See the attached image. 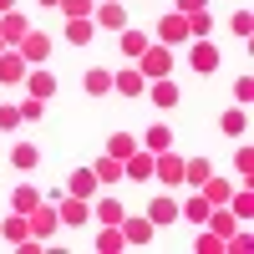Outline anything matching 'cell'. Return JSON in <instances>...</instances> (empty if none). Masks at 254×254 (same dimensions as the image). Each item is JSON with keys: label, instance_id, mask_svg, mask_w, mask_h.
Segmentation results:
<instances>
[{"label": "cell", "instance_id": "obj_44", "mask_svg": "<svg viewBox=\"0 0 254 254\" xmlns=\"http://www.w3.org/2000/svg\"><path fill=\"white\" fill-rule=\"evenodd\" d=\"M5 10H15V0H0V15H5Z\"/></svg>", "mask_w": 254, "mask_h": 254}, {"label": "cell", "instance_id": "obj_46", "mask_svg": "<svg viewBox=\"0 0 254 254\" xmlns=\"http://www.w3.org/2000/svg\"><path fill=\"white\" fill-rule=\"evenodd\" d=\"M0 51H5V41H0Z\"/></svg>", "mask_w": 254, "mask_h": 254}, {"label": "cell", "instance_id": "obj_39", "mask_svg": "<svg viewBox=\"0 0 254 254\" xmlns=\"http://www.w3.org/2000/svg\"><path fill=\"white\" fill-rule=\"evenodd\" d=\"M234 163H239V178L249 183V178H254V147H249V142H239V158H234Z\"/></svg>", "mask_w": 254, "mask_h": 254}, {"label": "cell", "instance_id": "obj_40", "mask_svg": "<svg viewBox=\"0 0 254 254\" xmlns=\"http://www.w3.org/2000/svg\"><path fill=\"white\" fill-rule=\"evenodd\" d=\"M229 31H234V36H254V15H249V10H234Z\"/></svg>", "mask_w": 254, "mask_h": 254}, {"label": "cell", "instance_id": "obj_1", "mask_svg": "<svg viewBox=\"0 0 254 254\" xmlns=\"http://www.w3.org/2000/svg\"><path fill=\"white\" fill-rule=\"evenodd\" d=\"M137 71H142L147 81L168 76V71H173V46H163V41H147V51L137 56Z\"/></svg>", "mask_w": 254, "mask_h": 254}, {"label": "cell", "instance_id": "obj_32", "mask_svg": "<svg viewBox=\"0 0 254 254\" xmlns=\"http://www.w3.org/2000/svg\"><path fill=\"white\" fill-rule=\"evenodd\" d=\"M208 173H214V168H208V158H183V183H193V188H198Z\"/></svg>", "mask_w": 254, "mask_h": 254}, {"label": "cell", "instance_id": "obj_23", "mask_svg": "<svg viewBox=\"0 0 254 254\" xmlns=\"http://www.w3.org/2000/svg\"><path fill=\"white\" fill-rule=\"evenodd\" d=\"M219 127H224V137H234V142H239V137L249 132V117H244V107H229V112L219 117Z\"/></svg>", "mask_w": 254, "mask_h": 254}, {"label": "cell", "instance_id": "obj_42", "mask_svg": "<svg viewBox=\"0 0 254 254\" xmlns=\"http://www.w3.org/2000/svg\"><path fill=\"white\" fill-rule=\"evenodd\" d=\"M15 127H20V112L15 107H0V132H15Z\"/></svg>", "mask_w": 254, "mask_h": 254}, {"label": "cell", "instance_id": "obj_36", "mask_svg": "<svg viewBox=\"0 0 254 254\" xmlns=\"http://www.w3.org/2000/svg\"><path fill=\"white\" fill-rule=\"evenodd\" d=\"M92 5H97V0H61L56 10L66 15V20H87V15H92Z\"/></svg>", "mask_w": 254, "mask_h": 254}, {"label": "cell", "instance_id": "obj_15", "mask_svg": "<svg viewBox=\"0 0 254 254\" xmlns=\"http://www.w3.org/2000/svg\"><path fill=\"white\" fill-rule=\"evenodd\" d=\"M26 31H31V20L20 15V10H5V15H0V41H5V46H15Z\"/></svg>", "mask_w": 254, "mask_h": 254}, {"label": "cell", "instance_id": "obj_28", "mask_svg": "<svg viewBox=\"0 0 254 254\" xmlns=\"http://www.w3.org/2000/svg\"><path fill=\"white\" fill-rule=\"evenodd\" d=\"M127 153H137V137H132V132H112V137H107V158L122 163Z\"/></svg>", "mask_w": 254, "mask_h": 254}, {"label": "cell", "instance_id": "obj_45", "mask_svg": "<svg viewBox=\"0 0 254 254\" xmlns=\"http://www.w3.org/2000/svg\"><path fill=\"white\" fill-rule=\"evenodd\" d=\"M36 5H61V0H36Z\"/></svg>", "mask_w": 254, "mask_h": 254}, {"label": "cell", "instance_id": "obj_26", "mask_svg": "<svg viewBox=\"0 0 254 254\" xmlns=\"http://www.w3.org/2000/svg\"><path fill=\"white\" fill-rule=\"evenodd\" d=\"M36 203H41V188H31V183H20L15 193H10V208H15V214H31Z\"/></svg>", "mask_w": 254, "mask_h": 254}, {"label": "cell", "instance_id": "obj_11", "mask_svg": "<svg viewBox=\"0 0 254 254\" xmlns=\"http://www.w3.org/2000/svg\"><path fill=\"white\" fill-rule=\"evenodd\" d=\"M20 87H26L31 97H41V102H46V97H56V76H51L46 66H31V71H26V81H20Z\"/></svg>", "mask_w": 254, "mask_h": 254}, {"label": "cell", "instance_id": "obj_22", "mask_svg": "<svg viewBox=\"0 0 254 254\" xmlns=\"http://www.w3.org/2000/svg\"><path fill=\"white\" fill-rule=\"evenodd\" d=\"M229 214H234L239 224H249V214H254V188L249 183L239 188V193H229Z\"/></svg>", "mask_w": 254, "mask_h": 254}, {"label": "cell", "instance_id": "obj_7", "mask_svg": "<svg viewBox=\"0 0 254 254\" xmlns=\"http://www.w3.org/2000/svg\"><path fill=\"white\" fill-rule=\"evenodd\" d=\"M147 224H153V229H168V224H178V198L158 193L153 203H147Z\"/></svg>", "mask_w": 254, "mask_h": 254}, {"label": "cell", "instance_id": "obj_4", "mask_svg": "<svg viewBox=\"0 0 254 254\" xmlns=\"http://www.w3.org/2000/svg\"><path fill=\"white\" fill-rule=\"evenodd\" d=\"M153 178H158V183H168V188L183 183V158L173 153V147H168V153H153Z\"/></svg>", "mask_w": 254, "mask_h": 254}, {"label": "cell", "instance_id": "obj_18", "mask_svg": "<svg viewBox=\"0 0 254 254\" xmlns=\"http://www.w3.org/2000/svg\"><path fill=\"white\" fill-rule=\"evenodd\" d=\"M117 229H122V239H127V244H147V239H153V224H147V214H142V219H127V214H122Z\"/></svg>", "mask_w": 254, "mask_h": 254}, {"label": "cell", "instance_id": "obj_41", "mask_svg": "<svg viewBox=\"0 0 254 254\" xmlns=\"http://www.w3.org/2000/svg\"><path fill=\"white\" fill-rule=\"evenodd\" d=\"M249 97H254V81H249V76H239V81H234V107H244Z\"/></svg>", "mask_w": 254, "mask_h": 254}, {"label": "cell", "instance_id": "obj_12", "mask_svg": "<svg viewBox=\"0 0 254 254\" xmlns=\"http://www.w3.org/2000/svg\"><path fill=\"white\" fill-rule=\"evenodd\" d=\"M112 87H117L122 97H142V92H147V76H142L137 66H122V71H112Z\"/></svg>", "mask_w": 254, "mask_h": 254}, {"label": "cell", "instance_id": "obj_8", "mask_svg": "<svg viewBox=\"0 0 254 254\" xmlns=\"http://www.w3.org/2000/svg\"><path fill=\"white\" fill-rule=\"evenodd\" d=\"M122 178H137V183H147V178H153V153H147V147L127 153V158H122Z\"/></svg>", "mask_w": 254, "mask_h": 254}, {"label": "cell", "instance_id": "obj_34", "mask_svg": "<svg viewBox=\"0 0 254 254\" xmlns=\"http://www.w3.org/2000/svg\"><path fill=\"white\" fill-rule=\"evenodd\" d=\"M178 219H188V224H203V219H208V203H203V193H193L188 203H178Z\"/></svg>", "mask_w": 254, "mask_h": 254}, {"label": "cell", "instance_id": "obj_27", "mask_svg": "<svg viewBox=\"0 0 254 254\" xmlns=\"http://www.w3.org/2000/svg\"><path fill=\"white\" fill-rule=\"evenodd\" d=\"M92 173H97L102 188H112V183L122 178V163H117V158H97V163H92Z\"/></svg>", "mask_w": 254, "mask_h": 254}, {"label": "cell", "instance_id": "obj_13", "mask_svg": "<svg viewBox=\"0 0 254 254\" xmlns=\"http://www.w3.org/2000/svg\"><path fill=\"white\" fill-rule=\"evenodd\" d=\"M56 219L66 224V229H81V224L92 219V208H87V198H71V193H66V203L56 208Z\"/></svg>", "mask_w": 254, "mask_h": 254}, {"label": "cell", "instance_id": "obj_9", "mask_svg": "<svg viewBox=\"0 0 254 254\" xmlns=\"http://www.w3.org/2000/svg\"><path fill=\"white\" fill-rule=\"evenodd\" d=\"M203 229H214V234H219V239L229 244V234L239 229V219L229 214V203H214V208H208V219H203Z\"/></svg>", "mask_w": 254, "mask_h": 254}, {"label": "cell", "instance_id": "obj_6", "mask_svg": "<svg viewBox=\"0 0 254 254\" xmlns=\"http://www.w3.org/2000/svg\"><path fill=\"white\" fill-rule=\"evenodd\" d=\"M92 26H102V31H127V10L117 5V0H102V5H92Z\"/></svg>", "mask_w": 254, "mask_h": 254}, {"label": "cell", "instance_id": "obj_31", "mask_svg": "<svg viewBox=\"0 0 254 254\" xmlns=\"http://www.w3.org/2000/svg\"><path fill=\"white\" fill-rule=\"evenodd\" d=\"M0 234H5L10 244H20V239H31V224H26V214H10L5 224H0Z\"/></svg>", "mask_w": 254, "mask_h": 254}, {"label": "cell", "instance_id": "obj_29", "mask_svg": "<svg viewBox=\"0 0 254 254\" xmlns=\"http://www.w3.org/2000/svg\"><path fill=\"white\" fill-rule=\"evenodd\" d=\"M97 249H102V254H117V249H127L122 229H117V224H102V234H97Z\"/></svg>", "mask_w": 254, "mask_h": 254}, {"label": "cell", "instance_id": "obj_21", "mask_svg": "<svg viewBox=\"0 0 254 254\" xmlns=\"http://www.w3.org/2000/svg\"><path fill=\"white\" fill-rule=\"evenodd\" d=\"M36 163H41V147H36V142H15V147H10V168H20V173H31Z\"/></svg>", "mask_w": 254, "mask_h": 254}, {"label": "cell", "instance_id": "obj_43", "mask_svg": "<svg viewBox=\"0 0 254 254\" xmlns=\"http://www.w3.org/2000/svg\"><path fill=\"white\" fill-rule=\"evenodd\" d=\"M173 10H178V15H193V10H208V0H178Z\"/></svg>", "mask_w": 254, "mask_h": 254}, {"label": "cell", "instance_id": "obj_14", "mask_svg": "<svg viewBox=\"0 0 254 254\" xmlns=\"http://www.w3.org/2000/svg\"><path fill=\"white\" fill-rule=\"evenodd\" d=\"M188 66H193V71H214V66H219V46H214V41H193Z\"/></svg>", "mask_w": 254, "mask_h": 254}, {"label": "cell", "instance_id": "obj_5", "mask_svg": "<svg viewBox=\"0 0 254 254\" xmlns=\"http://www.w3.org/2000/svg\"><path fill=\"white\" fill-rule=\"evenodd\" d=\"M26 61H20V51L15 46H5V51H0V87H20V81H26Z\"/></svg>", "mask_w": 254, "mask_h": 254}, {"label": "cell", "instance_id": "obj_33", "mask_svg": "<svg viewBox=\"0 0 254 254\" xmlns=\"http://www.w3.org/2000/svg\"><path fill=\"white\" fill-rule=\"evenodd\" d=\"M117 36H122V41H117V46H122L127 56H132V61H137V56L147 51V36H142V31H132V26H127V31H117Z\"/></svg>", "mask_w": 254, "mask_h": 254}, {"label": "cell", "instance_id": "obj_2", "mask_svg": "<svg viewBox=\"0 0 254 254\" xmlns=\"http://www.w3.org/2000/svg\"><path fill=\"white\" fill-rule=\"evenodd\" d=\"M15 51H20V61L26 66H46V56H51V36L46 31H26L15 41Z\"/></svg>", "mask_w": 254, "mask_h": 254}, {"label": "cell", "instance_id": "obj_25", "mask_svg": "<svg viewBox=\"0 0 254 254\" xmlns=\"http://www.w3.org/2000/svg\"><path fill=\"white\" fill-rule=\"evenodd\" d=\"M142 147H147V153H168V147H173V132H168L163 122H153V127H147V137H142Z\"/></svg>", "mask_w": 254, "mask_h": 254}, {"label": "cell", "instance_id": "obj_24", "mask_svg": "<svg viewBox=\"0 0 254 254\" xmlns=\"http://www.w3.org/2000/svg\"><path fill=\"white\" fill-rule=\"evenodd\" d=\"M122 214H127V208H122L112 193H107V198H97V208H92V219H97V224H122Z\"/></svg>", "mask_w": 254, "mask_h": 254}, {"label": "cell", "instance_id": "obj_35", "mask_svg": "<svg viewBox=\"0 0 254 254\" xmlns=\"http://www.w3.org/2000/svg\"><path fill=\"white\" fill-rule=\"evenodd\" d=\"M92 31H97V26H92V15H87V20H66V41H71V46H87Z\"/></svg>", "mask_w": 254, "mask_h": 254}, {"label": "cell", "instance_id": "obj_30", "mask_svg": "<svg viewBox=\"0 0 254 254\" xmlns=\"http://www.w3.org/2000/svg\"><path fill=\"white\" fill-rule=\"evenodd\" d=\"M208 31H214V15H208V10L188 15V41H208Z\"/></svg>", "mask_w": 254, "mask_h": 254}, {"label": "cell", "instance_id": "obj_19", "mask_svg": "<svg viewBox=\"0 0 254 254\" xmlns=\"http://www.w3.org/2000/svg\"><path fill=\"white\" fill-rule=\"evenodd\" d=\"M198 193H203V203H208V208H214V203H229V193H234V188H229L224 178H214V173H208V178L198 183Z\"/></svg>", "mask_w": 254, "mask_h": 254}, {"label": "cell", "instance_id": "obj_38", "mask_svg": "<svg viewBox=\"0 0 254 254\" xmlns=\"http://www.w3.org/2000/svg\"><path fill=\"white\" fill-rule=\"evenodd\" d=\"M198 254H224V239L214 234V229H203V234H198V244H193Z\"/></svg>", "mask_w": 254, "mask_h": 254}, {"label": "cell", "instance_id": "obj_20", "mask_svg": "<svg viewBox=\"0 0 254 254\" xmlns=\"http://www.w3.org/2000/svg\"><path fill=\"white\" fill-rule=\"evenodd\" d=\"M81 87H87V97H107L112 92V71L107 66H92L87 76H81Z\"/></svg>", "mask_w": 254, "mask_h": 254}, {"label": "cell", "instance_id": "obj_17", "mask_svg": "<svg viewBox=\"0 0 254 254\" xmlns=\"http://www.w3.org/2000/svg\"><path fill=\"white\" fill-rule=\"evenodd\" d=\"M142 97H153V107H178V87L168 76H158V81H147V92Z\"/></svg>", "mask_w": 254, "mask_h": 254}, {"label": "cell", "instance_id": "obj_16", "mask_svg": "<svg viewBox=\"0 0 254 254\" xmlns=\"http://www.w3.org/2000/svg\"><path fill=\"white\" fill-rule=\"evenodd\" d=\"M97 188H102V183H97V173H92V168H76V173L66 178V193H71V198H92Z\"/></svg>", "mask_w": 254, "mask_h": 254}, {"label": "cell", "instance_id": "obj_3", "mask_svg": "<svg viewBox=\"0 0 254 254\" xmlns=\"http://www.w3.org/2000/svg\"><path fill=\"white\" fill-rule=\"evenodd\" d=\"M26 224H31V234H36V239H51L56 229H61V219H56V208H51L46 198H41V203L31 208V214H26Z\"/></svg>", "mask_w": 254, "mask_h": 254}, {"label": "cell", "instance_id": "obj_10", "mask_svg": "<svg viewBox=\"0 0 254 254\" xmlns=\"http://www.w3.org/2000/svg\"><path fill=\"white\" fill-rule=\"evenodd\" d=\"M158 41H163V46H173V41H188V15L168 10V15L158 20Z\"/></svg>", "mask_w": 254, "mask_h": 254}, {"label": "cell", "instance_id": "obj_37", "mask_svg": "<svg viewBox=\"0 0 254 254\" xmlns=\"http://www.w3.org/2000/svg\"><path fill=\"white\" fill-rule=\"evenodd\" d=\"M20 122H41V112H46V102H41V97H26V102H20Z\"/></svg>", "mask_w": 254, "mask_h": 254}]
</instances>
